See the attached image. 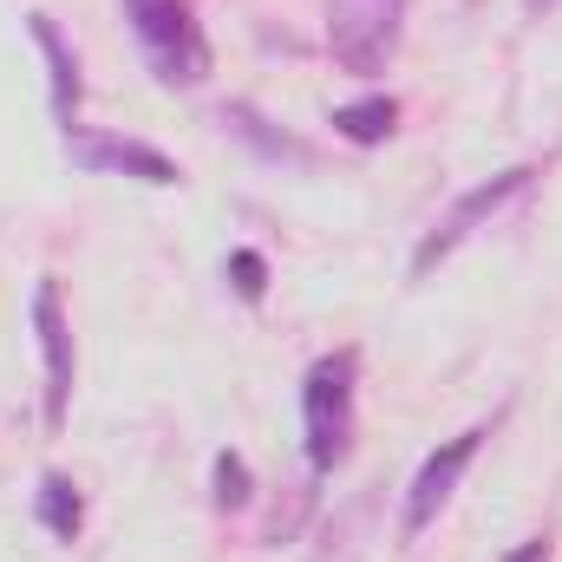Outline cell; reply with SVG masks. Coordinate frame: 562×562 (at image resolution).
Listing matches in <instances>:
<instances>
[{
    "label": "cell",
    "mask_w": 562,
    "mask_h": 562,
    "mask_svg": "<svg viewBox=\"0 0 562 562\" xmlns=\"http://www.w3.org/2000/svg\"><path fill=\"white\" fill-rule=\"evenodd\" d=\"M132 33H138L144 59L164 86H203L210 79V40L196 26L190 0H125Z\"/></svg>",
    "instance_id": "obj_1"
},
{
    "label": "cell",
    "mask_w": 562,
    "mask_h": 562,
    "mask_svg": "<svg viewBox=\"0 0 562 562\" xmlns=\"http://www.w3.org/2000/svg\"><path fill=\"white\" fill-rule=\"evenodd\" d=\"M353 353H327L301 380V425H307V464L334 471L353 451Z\"/></svg>",
    "instance_id": "obj_2"
},
{
    "label": "cell",
    "mask_w": 562,
    "mask_h": 562,
    "mask_svg": "<svg viewBox=\"0 0 562 562\" xmlns=\"http://www.w3.org/2000/svg\"><path fill=\"white\" fill-rule=\"evenodd\" d=\"M400 13L406 0H327V53L360 79L386 72L400 46Z\"/></svg>",
    "instance_id": "obj_3"
},
{
    "label": "cell",
    "mask_w": 562,
    "mask_h": 562,
    "mask_svg": "<svg viewBox=\"0 0 562 562\" xmlns=\"http://www.w3.org/2000/svg\"><path fill=\"white\" fill-rule=\"evenodd\" d=\"M530 177H537V170H530V164H517V170H504V177H491V183L464 190V196L438 216V229H431L419 249H413V276H431V269H438V262H445V256H451L471 229H477V223H491L510 196H524V190H530Z\"/></svg>",
    "instance_id": "obj_4"
},
{
    "label": "cell",
    "mask_w": 562,
    "mask_h": 562,
    "mask_svg": "<svg viewBox=\"0 0 562 562\" xmlns=\"http://www.w3.org/2000/svg\"><path fill=\"white\" fill-rule=\"evenodd\" d=\"M33 334H40V360H46V431H59L66 406H72V327H66L53 281L33 288Z\"/></svg>",
    "instance_id": "obj_5"
},
{
    "label": "cell",
    "mask_w": 562,
    "mask_h": 562,
    "mask_svg": "<svg viewBox=\"0 0 562 562\" xmlns=\"http://www.w3.org/2000/svg\"><path fill=\"white\" fill-rule=\"evenodd\" d=\"M477 445H484V431H458V438H445V445L419 464V477H413V491H406V537H419L425 524L451 504V491H458L464 464L477 458Z\"/></svg>",
    "instance_id": "obj_6"
},
{
    "label": "cell",
    "mask_w": 562,
    "mask_h": 562,
    "mask_svg": "<svg viewBox=\"0 0 562 562\" xmlns=\"http://www.w3.org/2000/svg\"><path fill=\"white\" fill-rule=\"evenodd\" d=\"M66 157H72V164H86V170H112V177L157 183V190H170V183L183 177L157 144H138V138H86V132H72V138H66Z\"/></svg>",
    "instance_id": "obj_7"
},
{
    "label": "cell",
    "mask_w": 562,
    "mask_h": 562,
    "mask_svg": "<svg viewBox=\"0 0 562 562\" xmlns=\"http://www.w3.org/2000/svg\"><path fill=\"white\" fill-rule=\"evenodd\" d=\"M26 33H33V46L46 53V79H53V112H59V119H72V112H79V59H72V46L59 40V26H53L46 13H26Z\"/></svg>",
    "instance_id": "obj_8"
},
{
    "label": "cell",
    "mask_w": 562,
    "mask_h": 562,
    "mask_svg": "<svg viewBox=\"0 0 562 562\" xmlns=\"http://www.w3.org/2000/svg\"><path fill=\"white\" fill-rule=\"evenodd\" d=\"M33 504H40V524H46L59 543H72V537L86 530V497H79V484H72V477H59V471H53V477H40V497H33Z\"/></svg>",
    "instance_id": "obj_9"
},
{
    "label": "cell",
    "mask_w": 562,
    "mask_h": 562,
    "mask_svg": "<svg viewBox=\"0 0 562 562\" xmlns=\"http://www.w3.org/2000/svg\"><path fill=\"white\" fill-rule=\"evenodd\" d=\"M393 125H400V105H393L386 92L353 99V105H340V112H334V132H340L347 144H386V138H393Z\"/></svg>",
    "instance_id": "obj_10"
},
{
    "label": "cell",
    "mask_w": 562,
    "mask_h": 562,
    "mask_svg": "<svg viewBox=\"0 0 562 562\" xmlns=\"http://www.w3.org/2000/svg\"><path fill=\"white\" fill-rule=\"evenodd\" d=\"M223 125H229L236 138H249L256 150H269V157H288V164H307V144L281 138V132H262V119H256L249 105H223Z\"/></svg>",
    "instance_id": "obj_11"
},
{
    "label": "cell",
    "mask_w": 562,
    "mask_h": 562,
    "mask_svg": "<svg viewBox=\"0 0 562 562\" xmlns=\"http://www.w3.org/2000/svg\"><path fill=\"white\" fill-rule=\"evenodd\" d=\"M249 497H256L249 458H243V451H216V504H223V510H243Z\"/></svg>",
    "instance_id": "obj_12"
},
{
    "label": "cell",
    "mask_w": 562,
    "mask_h": 562,
    "mask_svg": "<svg viewBox=\"0 0 562 562\" xmlns=\"http://www.w3.org/2000/svg\"><path fill=\"white\" fill-rule=\"evenodd\" d=\"M229 288H236L243 301H262V294H269V262H262L256 249H236V256H229Z\"/></svg>",
    "instance_id": "obj_13"
},
{
    "label": "cell",
    "mask_w": 562,
    "mask_h": 562,
    "mask_svg": "<svg viewBox=\"0 0 562 562\" xmlns=\"http://www.w3.org/2000/svg\"><path fill=\"white\" fill-rule=\"evenodd\" d=\"M504 562H550V543H524V550H510Z\"/></svg>",
    "instance_id": "obj_14"
},
{
    "label": "cell",
    "mask_w": 562,
    "mask_h": 562,
    "mask_svg": "<svg viewBox=\"0 0 562 562\" xmlns=\"http://www.w3.org/2000/svg\"><path fill=\"white\" fill-rule=\"evenodd\" d=\"M524 7H530V13H543V7H557V0H524Z\"/></svg>",
    "instance_id": "obj_15"
}]
</instances>
